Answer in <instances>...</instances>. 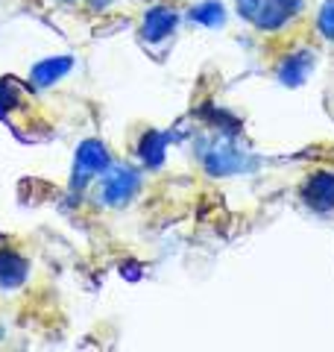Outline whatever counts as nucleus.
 Wrapping results in <instances>:
<instances>
[{"label":"nucleus","instance_id":"5","mask_svg":"<svg viewBox=\"0 0 334 352\" xmlns=\"http://www.w3.org/2000/svg\"><path fill=\"white\" fill-rule=\"evenodd\" d=\"M302 15V0H261L258 12H255L252 24L261 32H282L287 24Z\"/></svg>","mask_w":334,"mask_h":352},{"label":"nucleus","instance_id":"11","mask_svg":"<svg viewBox=\"0 0 334 352\" xmlns=\"http://www.w3.org/2000/svg\"><path fill=\"white\" fill-rule=\"evenodd\" d=\"M188 18L194 21L199 27H208V30H217L226 24V6L220 0H203V3H194Z\"/></svg>","mask_w":334,"mask_h":352},{"label":"nucleus","instance_id":"14","mask_svg":"<svg viewBox=\"0 0 334 352\" xmlns=\"http://www.w3.org/2000/svg\"><path fill=\"white\" fill-rule=\"evenodd\" d=\"M62 3H74V0H62Z\"/></svg>","mask_w":334,"mask_h":352},{"label":"nucleus","instance_id":"3","mask_svg":"<svg viewBox=\"0 0 334 352\" xmlns=\"http://www.w3.org/2000/svg\"><path fill=\"white\" fill-rule=\"evenodd\" d=\"M252 156L241 153L229 138H217L214 144H208L203 153V168L208 176H235L252 168Z\"/></svg>","mask_w":334,"mask_h":352},{"label":"nucleus","instance_id":"8","mask_svg":"<svg viewBox=\"0 0 334 352\" xmlns=\"http://www.w3.org/2000/svg\"><path fill=\"white\" fill-rule=\"evenodd\" d=\"M71 68H74V59H71V56H50V59H41L38 65H32V71H30V85H32V88H50V85L59 82Z\"/></svg>","mask_w":334,"mask_h":352},{"label":"nucleus","instance_id":"4","mask_svg":"<svg viewBox=\"0 0 334 352\" xmlns=\"http://www.w3.org/2000/svg\"><path fill=\"white\" fill-rule=\"evenodd\" d=\"M299 200H302L311 212L317 214H331L334 212V170L320 168L305 176L299 185Z\"/></svg>","mask_w":334,"mask_h":352},{"label":"nucleus","instance_id":"1","mask_svg":"<svg viewBox=\"0 0 334 352\" xmlns=\"http://www.w3.org/2000/svg\"><path fill=\"white\" fill-rule=\"evenodd\" d=\"M111 168V156L109 147L100 138H85L80 147H76V159H74V173H71V188L82 191L94 176L106 173Z\"/></svg>","mask_w":334,"mask_h":352},{"label":"nucleus","instance_id":"7","mask_svg":"<svg viewBox=\"0 0 334 352\" xmlns=\"http://www.w3.org/2000/svg\"><path fill=\"white\" fill-rule=\"evenodd\" d=\"M311 68H314V50L296 47V50L287 53V56H282V62H278V68H276V76H278L282 85L296 88V85H302L308 80Z\"/></svg>","mask_w":334,"mask_h":352},{"label":"nucleus","instance_id":"10","mask_svg":"<svg viewBox=\"0 0 334 352\" xmlns=\"http://www.w3.org/2000/svg\"><path fill=\"white\" fill-rule=\"evenodd\" d=\"M167 153V135L162 129H147L138 138V159L147 164V168H162Z\"/></svg>","mask_w":334,"mask_h":352},{"label":"nucleus","instance_id":"9","mask_svg":"<svg viewBox=\"0 0 334 352\" xmlns=\"http://www.w3.org/2000/svg\"><path fill=\"white\" fill-rule=\"evenodd\" d=\"M30 273V261L21 256L15 250H0V288L3 291H12L18 285H24Z\"/></svg>","mask_w":334,"mask_h":352},{"label":"nucleus","instance_id":"13","mask_svg":"<svg viewBox=\"0 0 334 352\" xmlns=\"http://www.w3.org/2000/svg\"><path fill=\"white\" fill-rule=\"evenodd\" d=\"M258 3H261V0H235L238 15H241L243 21H252V18H255V12H258Z\"/></svg>","mask_w":334,"mask_h":352},{"label":"nucleus","instance_id":"2","mask_svg":"<svg viewBox=\"0 0 334 352\" xmlns=\"http://www.w3.org/2000/svg\"><path fill=\"white\" fill-rule=\"evenodd\" d=\"M141 191V173L129 164H115L111 170H106L103 185H100V200L111 208L129 206L135 200V194Z\"/></svg>","mask_w":334,"mask_h":352},{"label":"nucleus","instance_id":"12","mask_svg":"<svg viewBox=\"0 0 334 352\" xmlns=\"http://www.w3.org/2000/svg\"><path fill=\"white\" fill-rule=\"evenodd\" d=\"M317 32L334 44V0H322L320 12H317Z\"/></svg>","mask_w":334,"mask_h":352},{"label":"nucleus","instance_id":"6","mask_svg":"<svg viewBox=\"0 0 334 352\" xmlns=\"http://www.w3.org/2000/svg\"><path fill=\"white\" fill-rule=\"evenodd\" d=\"M176 27H179V12L167 3H153L147 12L141 15L138 36L147 44H162V41H167L173 36Z\"/></svg>","mask_w":334,"mask_h":352}]
</instances>
